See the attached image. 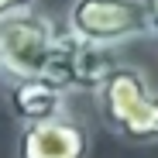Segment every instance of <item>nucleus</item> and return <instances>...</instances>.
I'll return each mask as SVG.
<instances>
[{
	"mask_svg": "<svg viewBox=\"0 0 158 158\" xmlns=\"http://www.w3.org/2000/svg\"><path fill=\"white\" fill-rule=\"evenodd\" d=\"M100 124L127 144H158V89L144 69L117 62L93 93Z\"/></svg>",
	"mask_w": 158,
	"mask_h": 158,
	"instance_id": "f257e3e1",
	"label": "nucleus"
},
{
	"mask_svg": "<svg viewBox=\"0 0 158 158\" xmlns=\"http://www.w3.org/2000/svg\"><path fill=\"white\" fill-rule=\"evenodd\" d=\"M62 28L83 41L107 45V48L151 38L144 0H69Z\"/></svg>",
	"mask_w": 158,
	"mask_h": 158,
	"instance_id": "f03ea898",
	"label": "nucleus"
},
{
	"mask_svg": "<svg viewBox=\"0 0 158 158\" xmlns=\"http://www.w3.org/2000/svg\"><path fill=\"white\" fill-rule=\"evenodd\" d=\"M59 31L62 28L55 24V17L41 7H28L0 17V59H4L7 79L45 76Z\"/></svg>",
	"mask_w": 158,
	"mask_h": 158,
	"instance_id": "7ed1b4c3",
	"label": "nucleus"
},
{
	"mask_svg": "<svg viewBox=\"0 0 158 158\" xmlns=\"http://www.w3.org/2000/svg\"><path fill=\"white\" fill-rule=\"evenodd\" d=\"M117 48H107V45H93V41H83L69 35L65 28L59 31V41L52 48V59H48V69H45V79L55 83L62 93L76 96V93H96L100 83L107 79V72L117 65Z\"/></svg>",
	"mask_w": 158,
	"mask_h": 158,
	"instance_id": "20e7f679",
	"label": "nucleus"
},
{
	"mask_svg": "<svg viewBox=\"0 0 158 158\" xmlns=\"http://www.w3.org/2000/svg\"><path fill=\"white\" fill-rule=\"evenodd\" d=\"M93 134L83 117L65 114L45 124L17 127L14 158H89Z\"/></svg>",
	"mask_w": 158,
	"mask_h": 158,
	"instance_id": "39448f33",
	"label": "nucleus"
},
{
	"mask_svg": "<svg viewBox=\"0 0 158 158\" xmlns=\"http://www.w3.org/2000/svg\"><path fill=\"white\" fill-rule=\"evenodd\" d=\"M4 103H7V114L17 120V127H31V124H45V120L72 114L69 110V93H62L45 76L7 79L4 83Z\"/></svg>",
	"mask_w": 158,
	"mask_h": 158,
	"instance_id": "423d86ee",
	"label": "nucleus"
},
{
	"mask_svg": "<svg viewBox=\"0 0 158 158\" xmlns=\"http://www.w3.org/2000/svg\"><path fill=\"white\" fill-rule=\"evenodd\" d=\"M28 7H38V0H0V17L17 14V10H28Z\"/></svg>",
	"mask_w": 158,
	"mask_h": 158,
	"instance_id": "0eeeda50",
	"label": "nucleus"
},
{
	"mask_svg": "<svg viewBox=\"0 0 158 158\" xmlns=\"http://www.w3.org/2000/svg\"><path fill=\"white\" fill-rule=\"evenodd\" d=\"M148 7V21H151V35H158V0H144Z\"/></svg>",
	"mask_w": 158,
	"mask_h": 158,
	"instance_id": "6e6552de",
	"label": "nucleus"
},
{
	"mask_svg": "<svg viewBox=\"0 0 158 158\" xmlns=\"http://www.w3.org/2000/svg\"><path fill=\"white\" fill-rule=\"evenodd\" d=\"M0 83H7V69H4V59H0Z\"/></svg>",
	"mask_w": 158,
	"mask_h": 158,
	"instance_id": "1a4fd4ad",
	"label": "nucleus"
}]
</instances>
